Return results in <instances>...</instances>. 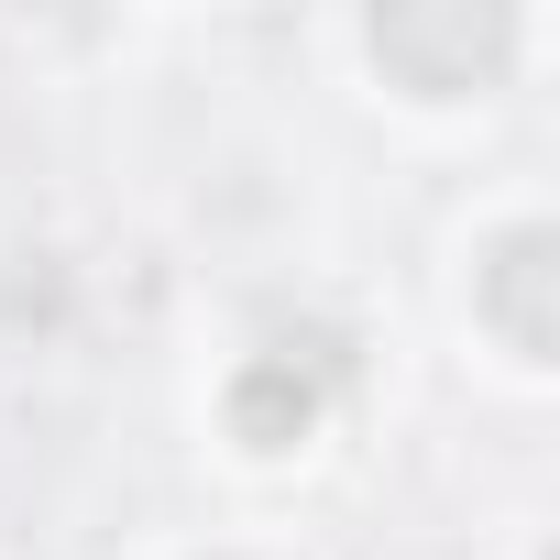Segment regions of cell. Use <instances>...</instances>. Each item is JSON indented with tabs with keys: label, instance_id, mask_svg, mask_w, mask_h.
I'll return each instance as SVG.
<instances>
[{
	"label": "cell",
	"instance_id": "cell-2",
	"mask_svg": "<svg viewBox=\"0 0 560 560\" xmlns=\"http://www.w3.org/2000/svg\"><path fill=\"white\" fill-rule=\"evenodd\" d=\"M352 407H363V341L330 308H264V319H242L198 363V396H187L198 451L242 494H287V483L330 472L341 440H352Z\"/></svg>",
	"mask_w": 560,
	"mask_h": 560
},
{
	"label": "cell",
	"instance_id": "cell-1",
	"mask_svg": "<svg viewBox=\"0 0 560 560\" xmlns=\"http://www.w3.org/2000/svg\"><path fill=\"white\" fill-rule=\"evenodd\" d=\"M560 12L538 0H363V12L319 23V56L363 110H385L418 143L494 132L538 78H549Z\"/></svg>",
	"mask_w": 560,
	"mask_h": 560
},
{
	"label": "cell",
	"instance_id": "cell-4",
	"mask_svg": "<svg viewBox=\"0 0 560 560\" xmlns=\"http://www.w3.org/2000/svg\"><path fill=\"white\" fill-rule=\"evenodd\" d=\"M132 560H319V549L287 538V527H264V516H231V527H165Z\"/></svg>",
	"mask_w": 560,
	"mask_h": 560
},
{
	"label": "cell",
	"instance_id": "cell-3",
	"mask_svg": "<svg viewBox=\"0 0 560 560\" xmlns=\"http://www.w3.org/2000/svg\"><path fill=\"white\" fill-rule=\"evenodd\" d=\"M440 319L494 396L560 385V198L549 176H494L440 231Z\"/></svg>",
	"mask_w": 560,
	"mask_h": 560
}]
</instances>
